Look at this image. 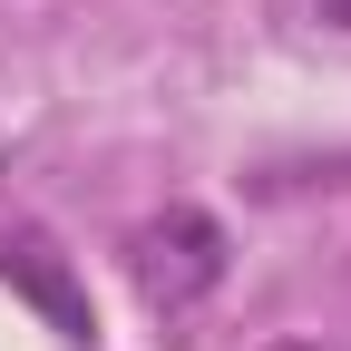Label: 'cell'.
<instances>
[{
    "label": "cell",
    "mask_w": 351,
    "mask_h": 351,
    "mask_svg": "<svg viewBox=\"0 0 351 351\" xmlns=\"http://www.w3.org/2000/svg\"><path fill=\"white\" fill-rule=\"evenodd\" d=\"M127 263H137V293L156 302V313H195V302L225 283V225H215L205 205H166L156 225H137V244H127Z\"/></svg>",
    "instance_id": "obj_1"
},
{
    "label": "cell",
    "mask_w": 351,
    "mask_h": 351,
    "mask_svg": "<svg viewBox=\"0 0 351 351\" xmlns=\"http://www.w3.org/2000/svg\"><path fill=\"white\" fill-rule=\"evenodd\" d=\"M313 10H322V20H332V29H351V0H313Z\"/></svg>",
    "instance_id": "obj_3"
},
{
    "label": "cell",
    "mask_w": 351,
    "mask_h": 351,
    "mask_svg": "<svg viewBox=\"0 0 351 351\" xmlns=\"http://www.w3.org/2000/svg\"><path fill=\"white\" fill-rule=\"evenodd\" d=\"M0 283H10L20 302H29V313L39 322H49L59 341H98V313H88V283L69 274V254L49 244V234H39V225H20V234H0Z\"/></svg>",
    "instance_id": "obj_2"
}]
</instances>
